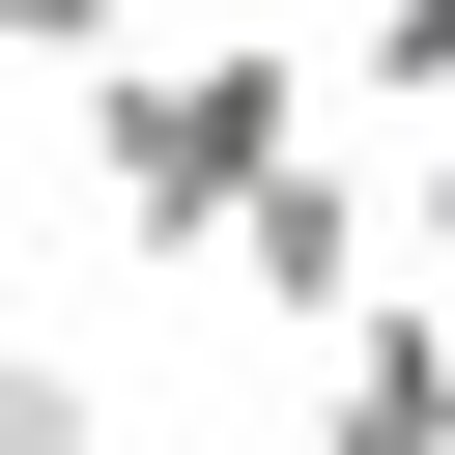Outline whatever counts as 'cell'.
Instances as JSON below:
<instances>
[{
	"instance_id": "6da1fadb",
	"label": "cell",
	"mask_w": 455,
	"mask_h": 455,
	"mask_svg": "<svg viewBox=\"0 0 455 455\" xmlns=\"http://www.w3.org/2000/svg\"><path fill=\"white\" fill-rule=\"evenodd\" d=\"M313 142V57L284 28H114L85 57V199L142 228V256H228V199Z\"/></svg>"
},
{
	"instance_id": "7a4b0ae2",
	"label": "cell",
	"mask_w": 455,
	"mask_h": 455,
	"mask_svg": "<svg viewBox=\"0 0 455 455\" xmlns=\"http://www.w3.org/2000/svg\"><path fill=\"white\" fill-rule=\"evenodd\" d=\"M370 256H398V199H341L313 142L228 199V313H284V341H341V313H370Z\"/></svg>"
},
{
	"instance_id": "3957f363",
	"label": "cell",
	"mask_w": 455,
	"mask_h": 455,
	"mask_svg": "<svg viewBox=\"0 0 455 455\" xmlns=\"http://www.w3.org/2000/svg\"><path fill=\"white\" fill-rule=\"evenodd\" d=\"M313 427H341V455H455V256H370V313H341Z\"/></svg>"
},
{
	"instance_id": "277c9868",
	"label": "cell",
	"mask_w": 455,
	"mask_h": 455,
	"mask_svg": "<svg viewBox=\"0 0 455 455\" xmlns=\"http://www.w3.org/2000/svg\"><path fill=\"white\" fill-rule=\"evenodd\" d=\"M370 114H455V0H370V57H341Z\"/></svg>"
},
{
	"instance_id": "5b68a950",
	"label": "cell",
	"mask_w": 455,
	"mask_h": 455,
	"mask_svg": "<svg viewBox=\"0 0 455 455\" xmlns=\"http://www.w3.org/2000/svg\"><path fill=\"white\" fill-rule=\"evenodd\" d=\"M114 28H142V0H0V57H57V85H85Z\"/></svg>"
},
{
	"instance_id": "8992f818",
	"label": "cell",
	"mask_w": 455,
	"mask_h": 455,
	"mask_svg": "<svg viewBox=\"0 0 455 455\" xmlns=\"http://www.w3.org/2000/svg\"><path fill=\"white\" fill-rule=\"evenodd\" d=\"M284 455H341V427H284Z\"/></svg>"
}]
</instances>
